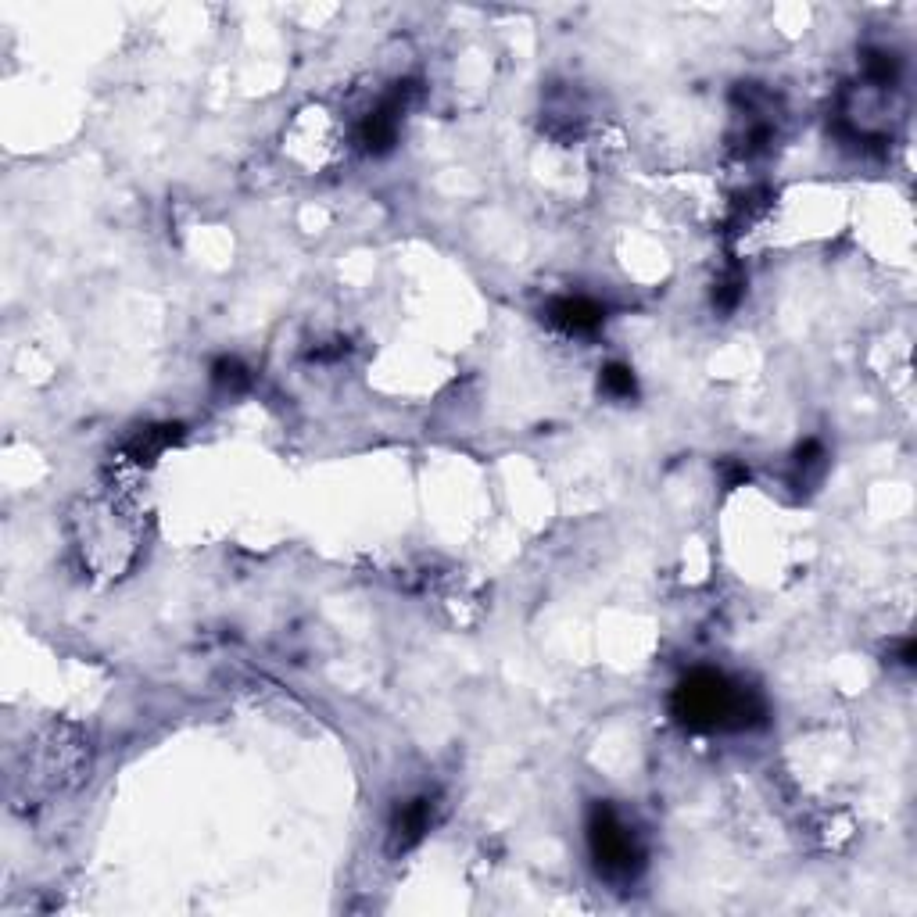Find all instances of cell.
<instances>
[{
	"instance_id": "1",
	"label": "cell",
	"mask_w": 917,
	"mask_h": 917,
	"mask_svg": "<svg viewBox=\"0 0 917 917\" xmlns=\"http://www.w3.org/2000/svg\"><path fill=\"white\" fill-rule=\"evenodd\" d=\"M670 713L692 731H746L763 724L767 706L753 688L738 685L717 670H695L674 688Z\"/></svg>"
},
{
	"instance_id": "2",
	"label": "cell",
	"mask_w": 917,
	"mask_h": 917,
	"mask_svg": "<svg viewBox=\"0 0 917 917\" xmlns=\"http://www.w3.org/2000/svg\"><path fill=\"white\" fill-rule=\"evenodd\" d=\"M588 846L599 875L609 882H635L645 864V853L638 846V835L627 828L624 817L609 803H595L588 817Z\"/></svg>"
},
{
	"instance_id": "3",
	"label": "cell",
	"mask_w": 917,
	"mask_h": 917,
	"mask_svg": "<svg viewBox=\"0 0 917 917\" xmlns=\"http://www.w3.org/2000/svg\"><path fill=\"white\" fill-rule=\"evenodd\" d=\"M412 97H416V83L405 79V83H395V90L373 112H366V119L359 122V147L366 155H387L398 144L402 115L409 112Z\"/></svg>"
},
{
	"instance_id": "4",
	"label": "cell",
	"mask_w": 917,
	"mask_h": 917,
	"mask_svg": "<svg viewBox=\"0 0 917 917\" xmlns=\"http://www.w3.org/2000/svg\"><path fill=\"white\" fill-rule=\"evenodd\" d=\"M545 316H549V323L556 326V330L574 334V337L595 334V330L606 323V309H602L595 298H584V294H566V298L549 301Z\"/></svg>"
},
{
	"instance_id": "5",
	"label": "cell",
	"mask_w": 917,
	"mask_h": 917,
	"mask_svg": "<svg viewBox=\"0 0 917 917\" xmlns=\"http://www.w3.org/2000/svg\"><path fill=\"white\" fill-rule=\"evenodd\" d=\"M430 824H434V799L420 796L402 803L391 817V853H409L430 832Z\"/></svg>"
},
{
	"instance_id": "6",
	"label": "cell",
	"mask_w": 917,
	"mask_h": 917,
	"mask_svg": "<svg viewBox=\"0 0 917 917\" xmlns=\"http://www.w3.org/2000/svg\"><path fill=\"white\" fill-rule=\"evenodd\" d=\"M180 430L176 423H165V427H147L144 434H137V441L129 445V455L137 459V463H151L155 455H162L169 445H176L180 441Z\"/></svg>"
},
{
	"instance_id": "7",
	"label": "cell",
	"mask_w": 917,
	"mask_h": 917,
	"mask_svg": "<svg viewBox=\"0 0 917 917\" xmlns=\"http://www.w3.org/2000/svg\"><path fill=\"white\" fill-rule=\"evenodd\" d=\"M900 54L892 51H867L864 54V79L878 90H889V86L900 83Z\"/></svg>"
},
{
	"instance_id": "8",
	"label": "cell",
	"mask_w": 917,
	"mask_h": 917,
	"mask_svg": "<svg viewBox=\"0 0 917 917\" xmlns=\"http://www.w3.org/2000/svg\"><path fill=\"white\" fill-rule=\"evenodd\" d=\"M824 466H828V452H824V445H821L817 438L803 441V445L796 448V455H792V470H796V484H806V480L821 477Z\"/></svg>"
},
{
	"instance_id": "9",
	"label": "cell",
	"mask_w": 917,
	"mask_h": 917,
	"mask_svg": "<svg viewBox=\"0 0 917 917\" xmlns=\"http://www.w3.org/2000/svg\"><path fill=\"white\" fill-rule=\"evenodd\" d=\"M599 387L606 391L609 398H617V402H627V398H635V395H638V380H635V373H631L627 366H620V362H613V366L602 369Z\"/></svg>"
},
{
	"instance_id": "10",
	"label": "cell",
	"mask_w": 917,
	"mask_h": 917,
	"mask_svg": "<svg viewBox=\"0 0 917 917\" xmlns=\"http://www.w3.org/2000/svg\"><path fill=\"white\" fill-rule=\"evenodd\" d=\"M212 384L223 387V391H244V387L251 384V373L248 366L240 359H233V355H223V359L212 362Z\"/></svg>"
},
{
	"instance_id": "11",
	"label": "cell",
	"mask_w": 917,
	"mask_h": 917,
	"mask_svg": "<svg viewBox=\"0 0 917 917\" xmlns=\"http://www.w3.org/2000/svg\"><path fill=\"white\" fill-rule=\"evenodd\" d=\"M742 298H746V276L738 273V269H731V273L717 283V291H713V305L724 309V312H731Z\"/></svg>"
},
{
	"instance_id": "12",
	"label": "cell",
	"mask_w": 917,
	"mask_h": 917,
	"mask_svg": "<svg viewBox=\"0 0 917 917\" xmlns=\"http://www.w3.org/2000/svg\"><path fill=\"white\" fill-rule=\"evenodd\" d=\"M914 656H917L914 638H903V642H900V663H903V667H914Z\"/></svg>"
}]
</instances>
